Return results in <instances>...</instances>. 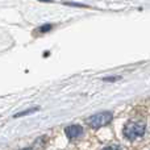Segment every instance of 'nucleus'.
<instances>
[{
	"label": "nucleus",
	"mask_w": 150,
	"mask_h": 150,
	"mask_svg": "<svg viewBox=\"0 0 150 150\" xmlns=\"http://www.w3.org/2000/svg\"><path fill=\"white\" fill-rule=\"evenodd\" d=\"M146 132V124L140 120H132V121L127 122L124 127V137L128 141H134L137 138L142 137Z\"/></svg>",
	"instance_id": "nucleus-1"
},
{
	"label": "nucleus",
	"mask_w": 150,
	"mask_h": 150,
	"mask_svg": "<svg viewBox=\"0 0 150 150\" xmlns=\"http://www.w3.org/2000/svg\"><path fill=\"white\" fill-rule=\"evenodd\" d=\"M112 119H113V115L111 112H101V113H96L93 116L88 117L87 124L93 129H98V128H101L104 125H107L108 122H111Z\"/></svg>",
	"instance_id": "nucleus-2"
},
{
	"label": "nucleus",
	"mask_w": 150,
	"mask_h": 150,
	"mask_svg": "<svg viewBox=\"0 0 150 150\" xmlns=\"http://www.w3.org/2000/svg\"><path fill=\"white\" fill-rule=\"evenodd\" d=\"M65 133L70 140H75V138H79L80 136L83 134V128L80 127V125H76V124L69 125V127L65 129Z\"/></svg>",
	"instance_id": "nucleus-3"
},
{
	"label": "nucleus",
	"mask_w": 150,
	"mask_h": 150,
	"mask_svg": "<svg viewBox=\"0 0 150 150\" xmlns=\"http://www.w3.org/2000/svg\"><path fill=\"white\" fill-rule=\"evenodd\" d=\"M38 108H30V109H28V111H24V112H20V113H17V115H15V117H20V116H25V115H29V113H32V112H36Z\"/></svg>",
	"instance_id": "nucleus-4"
},
{
	"label": "nucleus",
	"mask_w": 150,
	"mask_h": 150,
	"mask_svg": "<svg viewBox=\"0 0 150 150\" xmlns=\"http://www.w3.org/2000/svg\"><path fill=\"white\" fill-rule=\"evenodd\" d=\"M103 150H121V149H120L119 145H109V146H107V148H104Z\"/></svg>",
	"instance_id": "nucleus-5"
},
{
	"label": "nucleus",
	"mask_w": 150,
	"mask_h": 150,
	"mask_svg": "<svg viewBox=\"0 0 150 150\" xmlns=\"http://www.w3.org/2000/svg\"><path fill=\"white\" fill-rule=\"evenodd\" d=\"M52 29V25H44L42 28H40V32H49Z\"/></svg>",
	"instance_id": "nucleus-6"
},
{
	"label": "nucleus",
	"mask_w": 150,
	"mask_h": 150,
	"mask_svg": "<svg viewBox=\"0 0 150 150\" xmlns=\"http://www.w3.org/2000/svg\"><path fill=\"white\" fill-rule=\"evenodd\" d=\"M21 150H33L32 148H24V149H21Z\"/></svg>",
	"instance_id": "nucleus-7"
}]
</instances>
